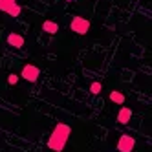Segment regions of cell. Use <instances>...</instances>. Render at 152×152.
Instances as JSON below:
<instances>
[{
  "instance_id": "obj_1",
  "label": "cell",
  "mask_w": 152,
  "mask_h": 152,
  "mask_svg": "<svg viewBox=\"0 0 152 152\" xmlns=\"http://www.w3.org/2000/svg\"><path fill=\"white\" fill-rule=\"evenodd\" d=\"M70 134H72L70 125L59 123L55 128H53V132H51V136H50V139H48V147H50L51 150H55V152H62L64 147H66V143H68Z\"/></svg>"
},
{
  "instance_id": "obj_2",
  "label": "cell",
  "mask_w": 152,
  "mask_h": 152,
  "mask_svg": "<svg viewBox=\"0 0 152 152\" xmlns=\"http://www.w3.org/2000/svg\"><path fill=\"white\" fill-rule=\"evenodd\" d=\"M70 29L75 31L77 35H86L90 29V20H86L84 17H73L70 22Z\"/></svg>"
},
{
  "instance_id": "obj_3",
  "label": "cell",
  "mask_w": 152,
  "mask_h": 152,
  "mask_svg": "<svg viewBox=\"0 0 152 152\" xmlns=\"http://www.w3.org/2000/svg\"><path fill=\"white\" fill-rule=\"evenodd\" d=\"M0 11H4L11 17H18L22 7L17 4V0H0Z\"/></svg>"
},
{
  "instance_id": "obj_4",
  "label": "cell",
  "mask_w": 152,
  "mask_h": 152,
  "mask_svg": "<svg viewBox=\"0 0 152 152\" xmlns=\"http://www.w3.org/2000/svg\"><path fill=\"white\" fill-rule=\"evenodd\" d=\"M39 75H40V70L35 66V64H24L20 77H22L24 81H28V83H35L39 79Z\"/></svg>"
},
{
  "instance_id": "obj_5",
  "label": "cell",
  "mask_w": 152,
  "mask_h": 152,
  "mask_svg": "<svg viewBox=\"0 0 152 152\" xmlns=\"http://www.w3.org/2000/svg\"><path fill=\"white\" fill-rule=\"evenodd\" d=\"M134 147H136V139L132 136H128V134L119 136V141H117V150L119 152H132Z\"/></svg>"
},
{
  "instance_id": "obj_6",
  "label": "cell",
  "mask_w": 152,
  "mask_h": 152,
  "mask_svg": "<svg viewBox=\"0 0 152 152\" xmlns=\"http://www.w3.org/2000/svg\"><path fill=\"white\" fill-rule=\"evenodd\" d=\"M24 37L20 35V33H15V31H11V33L7 35V44L9 46H13V48H22L24 46Z\"/></svg>"
},
{
  "instance_id": "obj_7",
  "label": "cell",
  "mask_w": 152,
  "mask_h": 152,
  "mask_svg": "<svg viewBox=\"0 0 152 152\" xmlns=\"http://www.w3.org/2000/svg\"><path fill=\"white\" fill-rule=\"evenodd\" d=\"M130 117H132V110H130V108H126V106L119 108V114H117V123L119 125H126L130 121Z\"/></svg>"
},
{
  "instance_id": "obj_8",
  "label": "cell",
  "mask_w": 152,
  "mask_h": 152,
  "mask_svg": "<svg viewBox=\"0 0 152 152\" xmlns=\"http://www.w3.org/2000/svg\"><path fill=\"white\" fill-rule=\"evenodd\" d=\"M42 29H44L46 33H50V35H55L59 31V24L53 22V20H44V22H42Z\"/></svg>"
},
{
  "instance_id": "obj_9",
  "label": "cell",
  "mask_w": 152,
  "mask_h": 152,
  "mask_svg": "<svg viewBox=\"0 0 152 152\" xmlns=\"http://www.w3.org/2000/svg\"><path fill=\"white\" fill-rule=\"evenodd\" d=\"M110 101H112V103H117V104H123V103H125V94L117 92V90L110 92Z\"/></svg>"
},
{
  "instance_id": "obj_10",
  "label": "cell",
  "mask_w": 152,
  "mask_h": 152,
  "mask_svg": "<svg viewBox=\"0 0 152 152\" xmlns=\"http://www.w3.org/2000/svg\"><path fill=\"white\" fill-rule=\"evenodd\" d=\"M101 83L99 81H95V83H92L90 84V94H94V95H97V94H101Z\"/></svg>"
},
{
  "instance_id": "obj_11",
  "label": "cell",
  "mask_w": 152,
  "mask_h": 152,
  "mask_svg": "<svg viewBox=\"0 0 152 152\" xmlns=\"http://www.w3.org/2000/svg\"><path fill=\"white\" fill-rule=\"evenodd\" d=\"M17 83H18V77H17L15 73H11V75L7 77V84H11V86H13V84H17Z\"/></svg>"
},
{
  "instance_id": "obj_12",
  "label": "cell",
  "mask_w": 152,
  "mask_h": 152,
  "mask_svg": "<svg viewBox=\"0 0 152 152\" xmlns=\"http://www.w3.org/2000/svg\"><path fill=\"white\" fill-rule=\"evenodd\" d=\"M66 2H70V0H66Z\"/></svg>"
}]
</instances>
